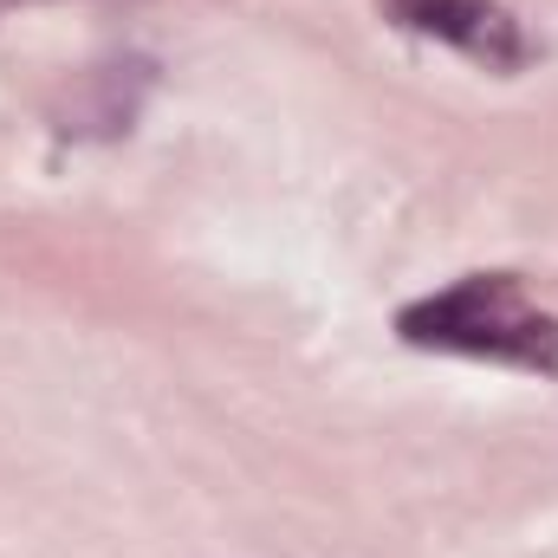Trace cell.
<instances>
[{
  "mask_svg": "<svg viewBox=\"0 0 558 558\" xmlns=\"http://www.w3.org/2000/svg\"><path fill=\"white\" fill-rule=\"evenodd\" d=\"M397 338L441 357H474L558 384V318L526 292L520 274H461L397 312Z\"/></svg>",
  "mask_w": 558,
  "mask_h": 558,
  "instance_id": "6da1fadb",
  "label": "cell"
},
{
  "mask_svg": "<svg viewBox=\"0 0 558 558\" xmlns=\"http://www.w3.org/2000/svg\"><path fill=\"white\" fill-rule=\"evenodd\" d=\"M390 20L403 33H422L435 46H454L461 59L487 65V72H520L533 65V33L520 26V13H507L500 0H384Z\"/></svg>",
  "mask_w": 558,
  "mask_h": 558,
  "instance_id": "7a4b0ae2",
  "label": "cell"
}]
</instances>
